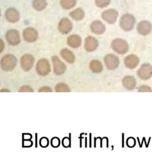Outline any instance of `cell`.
I'll list each match as a JSON object with an SVG mask.
<instances>
[{
  "mask_svg": "<svg viewBox=\"0 0 152 152\" xmlns=\"http://www.w3.org/2000/svg\"><path fill=\"white\" fill-rule=\"evenodd\" d=\"M17 64V58L12 54H6L3 56L0 61V66L5 71H11L16 66Z\"/></svg>",
  "mask_w": 152,
  "mask_h": 152,
  "instance_id": "obj_1",
  "label": "cell"
},
{
  "mask_svg": "<svg viewBox=\"0 0 152 152\" xmlns=\"http://www.w3.org/2000/svg\"><path fill=\"white\" fill-rule=\"evenodd\" d=\"M135 23V17L130 14H124L119 21V25L121 28L125 31H129L134 28Z\"/></svg>",
  "mask_w": 152,
  "mask_h": 152,
  "instance_id": "obj_2",
  "label": "cell"
},
{
  "mask_svg": "<svg viewBox=\"0 0 152 152\" xmlns=\"http://www.w3.org/2000/svg\"><path fill=\"white\" fill-rule=\"evenodd\" d=\"M36 71L40 76L48 75L51 70L49 61L46 58H41L38 60L36 65Z\"/></svg>",
  "mask_w": 152,
  "mask_h": 152,
  "instance_id": "obj_3",
  "label": "cell"
},
{
  "mask_svg": "<svg viewBox=\"0 0 152 152\" xmlns=\"http://www.w3.org/2000/svg\"><path fill=\"white\" fill-rule=\"evenodd\" d=\"M112 49L117 53L123 55L129 50L128 43L124 39L117 38L114 39L111 44Z\"/></svg>",
  "mask_w": 152,
  "mask_h": 152,
  "instance_id": "obj_4",
  "label": "cell"
},
{
  "mask_svg": "<svg viewBox=\"0 0 152 152\" xmlns=\"http://www.w3.org/2000/svg\"><path fill=\"white\" fill-rule=\"evenodd\" d=\"M5 39L7 43L11 46H17L21 42L20 33L15 29L8 30L5 34Z\"/></svg>",
  "mask_w": 152,
  "mask_h": 152,
  "instance_id": "obj_5",
  "label": "cell"
},
{
  "mask_svg": "<svg viewBox=\"0 0 152 152\" xmlns=\"http://www.w3.org/2000/svg\"><path fill=\"white\" fill-rule=\"evenodd\" d=\"M51 59L54 74L58 75L63 74L66 69V66L64 62H63L56 55L52 56Z\"/></svg>",
  "mask_w": 152,
  "mask_h": 152,
  "instance_id": "obj_6",
  "label": "cell"
},
{
  "mask_svg": "<svg viewBox=\"0 0 152 152\" xmlns=\"http://www.w3.org/2000/svg\"><path fill=\"white\" fill-rule=\"evenodd\" d=\"M137 74L140 78L147 80L152 76V65L148 63H144L141 65L137 72Z\"/></svg>",
  "mask_w": 152,
  "mask_h": 152,
  "instance_id": "obj_7",
  "label": "cell"
},
{
  "mask_svg": "<svg viewBox=\"0 0 152 152\" xmlns=\"http://www.w3.org/2000/svg\"><path fill=\"white\" fill-rule=\"evenodd\" d=\"M20 62L22 69L25 71H28L33 66L35 59L32 55L25 53L21 57Z\"/></svg>",
  "mask_w": 152,
  "mask_h": 152,
  "instance_id": "obj_8",
  "label": "cell"
},
{
  "mask_svg": "<svg viewBox=\"0 0 152 152\" xmlns=\"http://www.w3.org/2000/svg\"><path fill=\"white\" fill-rule=\"evenodd\" d=\"M103 60L106 68L109 70L116 69L119 66L120 63L118 57L113 53L106 55Z\"/></svg>",
  "mask_w": 152,
  "mask_h": 152,
  "instance_id": "obj_9",
  "label": "cell"
},
{
  "mask_svg": "<svg viewBox=\"0 0 152 152\" xmlns=\"http://www.w3.org/2000/svg\"><path fill=\"white\" fill-rule=\"evenodd\" d=\"M38 37V32L33 27H27L23 31V37L24 40L27 42H34L37 40Z\"/></svg>",
  "mask_w": 152,
  "mask_h": 152,
  "instance_id": "obj_10",
  "label": "cell"
},
{
  "mask_svg": "<svg viewBox=\"0 0 152 152\" xmlns=\"http://www.w3.org/2000/svg\"><path fill=\"white\" fill-rule=\"evenodd\" d=\"M73 28V24L72 23L71 21L70 20H69L68 18H62L58 26V28L59 31L63 34H68L69 32H70Z\"/></svg>",
  "mask_w": 152,
  "mask_h": 152,
  "instance_id": "obj_11",
  "label": "cell"
},
{
  "mask_svg": "<svg viewBox=\"0 0 152 152\" xmlns=\"http://www.w3.org/2000/svg\"><path fill=\"white\" fill-rule=\"evenodd\" d=\"M118 12L114 9H109L104 11L102 14V18L109 24H113L116 21Z\"/></svg>",
  "mask_w": 152,
  "mask_h": 152,
  "instance_id": "obj_12",
  "label": "cell"
},
{
  "mask_svg": "<svg viewBox=\"0 0 152 152\" xmlns=\"http://www.w3.org/2000/svg\"><path fill=\"white\" fill-rule=\"evenodd\" d=\"M5 16L6 20L11 23H15L18 21L20 18L19 12L14 8H8L5 11Z\"/></svg>",
  "mask_w": 152,
  "mask_h": 152,
  "instance_id": "obj_13",
  "label": "cell"
},
{
  "mask_svg": "<svg viewBox=\"0 0 152 152\" xmlns=\"http://www.w3.org/2000/svg\"><path fill=\"white\" fill-rule=\"evenodd\" d=\"M138 33L142 36H146L150 33L152 30L151 24L146 20L140 21L137 27Z\"/></svg>",
  "mask_w": 152,
  "mask_h": 152,
  "instance_id": "obj_14",
  "label": "cell"
},
{
  "mask_svg": "<svg viewBox=\"0 0 152 152\" xmlns=\"http://www.w3.org/2000/svg\"><path fill=\"white\" fill-rule=\"evenodd\" d=\"M99 45L98 40L93 36H87L84 41V49L86 51L91 52L97 49Z\"/></svg>",
  "mask_w": 152,
  "mask_h": 152,
  "instance_id": "obj_15",
  "label": "cell"
},
{
  "mask_svg": "<svg viewBox=\"0 0 152 152\" xmlns=\"http://www.w3.org/2000/svg\"><path fill=\"white\" fill-rule=\"evenodd\" d=\"M140 62L138 57L134 54H130L124 59L125 66L129 69H134L137 66Z\"/></svg>",
  "mask_w": 152,
  "mask_h": 152,
  "instance_id": "obj_16",
  "label": "cell"
},
{
  "mask_svg": "<svg viewBox=\"0 0 152 152\" xmlns=\"http://www.w3.org/2000/svg\"><path fill=\"white\" fill-rule=\"evenodd\" d=\"M91 32L96 34H102L106 30L105 25L100 20H95L90 25Z\"/></svg>",
  "mask_w": 152,
  "mask_h": 152,
  "instance_id": "obj_17",
  "label": "cell"
},
{
  "mask_svg": "<svg viewBox=\"0 0 152 152\" xmlns=\"http://www.w3.org/2000/svg\"><path fill=\"white\" fill-rule=\"evenodd\" d=\"M122 83L124 87L128 90H133L137 85L135 78L131 75H126L124 77L122 80Z\"/></svg>",
  "mask_w": 152,
  "mask_h": 152,
  "instance_id": "obj_18",
  "label": "cell"
},
{
  "mask_svg": "<svg viewBox=\"0 0 152 152\" xmlns=\"http://www.w3.org/2000/svg\"><path fill=\"white\" fill-rule=\"evenodd\" d=\"M67 45L72 48H77L81 45V38L77 34L70 35L67 39Z\"/></svg>",
  "mask_w": 152,
  "mask_h": 152,
  "instance_id": "obj_19",
  "label": "cell"
},
{
  "mask_svg": "<svg viewBox=\"0 0 152 152\" xmlns=\"http://www.w3.org/2000/svg\"><path fill=\"white\" fill-rule=\"evenodd\" d=\"M60 55L66 62L73 64L75 61V55L73 52L67 48H64L60 51Z\"/></svg>",
  "mask_w": 152,
  "mask_h": 152,
  "instance_id": "obj_20",
  "label": "cell"
},
{
  "mask_svg": "<svg viewBox=\"0 0 152 152\" xmlns=\"http://www.w3.org/2000/svg\"><path fill=\"white\" fill-rule=\"evenodd\" d=\"M90 70L94 73H100L103 71V66L102 62L97 59H94L90 61L89 64Z\"/></svg>",
  "mask_w": 152,
  "mask_h": 152,
  "instance_id": "obj_21",
  "label": "cell"
},
{
  "mask_svg": "<svg viewBox=\"0 0 152 152\" xmlns=\"http://www.w3.org/2000/svg\"><path fill=\"white\" fill-rule=\"evenodd\" d=\"M69 15L73 20L76 21H80L84 17L85 13L83 9L78 8L71 11Z\"/></svg>",
  "mask_w": 152,
  "mask_h": 152,
  "instance_id": "obj_22",
  "label": "cell"
},
{
  "mask_svg": "<svg viewBox=\"0 0 152 152\" xmlns=\"http://www.w3.org/2000/svg\"><path fill=\"white\" fill-rule=\"evenodd\" d=\"M33 8L37 11H42L47 6L46 0H33L32 3Z\"/></svg>",
  "mask_w": 152,
  "mask_h": 152,
  "instance_id": "obj_23",
  "label": "cell"
},
{
  "mask_svg": "<svg viewBox=\"0 0 152 152\" xmlns=\"http://www.w3.org/2000/svg\"><path fill=\"white\" fill-rule=\"evenodd\" d=\"M77 2V0H60V5L64 10H69L73 8Z\"/></svg>",
  "mask_w": 152,
  "mask_h": 152,
  "instance_id": "obj_24",
  "label": "cell"
},
{
  "mask_svg": "<svg viewBox=\"0 0 152 152\" xmlns=\"http://www.w3.org/2000/svg\"><path fill=\"white\" fill-rule=\"evenodd\" d=\"M55 90L56 92H69L70 88L69 86L64 83H59L56 84Z\"/></svg>",
  "mask_w": 152,
  "mask_h": 152,
  "instance_id": "obj_25",
  "label": "cell"
},
{
  "mask_svg": "<svg viewBox=\"0 0 152 152\" xmlns=\"http://www.w3.org/2000/svg\"><path fill=\"white\" fill-rule=\"evenodd\" d=\"M110 2V0H95V3L98 7L104 8L107 7Z\"/></svg>",
  "mask_w": 152,
  "mask_h": 152,
  "instance_id": "obj_26",
  "label": "cell"
},
{
  "mask_svg": "<svg viewBox=\"0 0 152 152\" xmlns=\"http://www.w3.org/2000/svg\"><path fill=\"white\" fill-rule=\"evenodd\" d=\"M33 89L27 85H24L21 86L18 90L20 92H33Z\"/></svg>",
  "mask_w": 152,
  "mask_h": 152,
  "instance_id": "obj_27",
  "label": "cell"
},
{
  "mask_svg": "<svg viewBox=\"0 0 152 152\" xmlns=\"http://www.w3.org/2000/svg\"><path fill=\"white\" fill-rule=\"evenodd\" d=\"M138 91L139 92H152V89L147 85H143L138 88Z\"/></svg>",
  "mask_w": 152,
  "mask_h": 152,
  "instance_id": "obj_28",
  "label": "cell"
},
{
  "mask_svg": "<svg viewBox=\"0 0 152 152\" xmlns=\"http://www.w3.org/2000/svg\"><path fill=\"white\" fill-rule=\"evenodd\" d=\"M51 145L54 147H57L60 144V140L58 137H53L50 141Z\"/></svg>",
  "mask_w": 152,
  "mask_h": 152,
  "instance_id": "obj_29",
  "label": "cell"
},
{
  "mask_svg": "<svg viewBox=\"0 0 152 152\" xmlns=\"http://www.w3.org/2000/svg\"><path fill=\"white\" fill-rule=\"evenodd\" d=\"M40 144L43 147H46L49 144V140L46 137H42L40 140Z\"/></svg>",
  "mask_w": 152,
  "mask_h": 152,
  "instance_id": "obj_30",
  "label": "cell"
},
{
  "mask_svg": "<svg viewBox=\"0 0 152 152\" xmlns=\"http://www.w3.org/2000/svg\"><path fill=\"white\" fill-rule=\"evenodd\" d=\"M38 91L39 92H52V90L50 87L48 86H43L40 87Z\"/></svg>",
  "mask_w": 152,
  "mask_h": 152,
  "instance_id": "obj_31",
  "label": "cell"
},
{
  "mask_svg": "<svg viewBox=\"0 0 152 152\" xmlns=\"http://www.w3.org/2000/svg\"><path fill=\"white\" fill-rule=\"evenodd\" d=\"M135 142L134 139H133V138H129V139L128 140V141H127V144H128V145L129 146H130V147H132V146L134 145Z\"/></svg>",
  "mask_w": 152,
  "mask_h": 152,
  "instance_id": "obj_32",
  "label": "cell"
},
{
  "mask_svg": "<svg viewBox=\"0 0 152 152\" xmlns=\"http://www.w3.org/2000/svg\"><path fill=\"white\" fill-rule=\"evenodd\" d=\"M5 48V43L2 39L0 38V53L4 50Z\"/></svg>",
  "mask_w": 152,
  "mask_h": 152,
  "instance_id": "obj_33",
  "label": "cell"
},
{
  "mask_svg": "<svg viewBox=\"0 0 152 152\" xmlns=\"http://www.w3.org/2000/svg\"><path fill=\"white\" fill-rule=\"evenodd\" d=\"M62 142H63V145L64 146H65V147H68L69 145V140L66 137H65V138L63 139V141Z\"/></svg>",
  "mask_w": 152,
  "mask_h": 152,
  "instance_id": "obj_34",
  "label": "cell"
},
{
  "mask_svg": "<svg viewBox=\"0 0 152 152\" xmlns=\"http://www.w3.org/2000/svg\"><path fill=\"white\" fill-rule=\"evenodd\" d=\"M1 91H6V92H7V91H10V90H8V89L3 88V89L0 90V92H1Z\"/></svg>",
  "mask_w": 152,
  "mask_h": 152,
  "instance_id": "obj_35",
  "label": "cell"
},
{
  "mask_svg": "<svg viewBox=\"0 0 152 152\" xmlns=\"http://www.w3.org/2000/svg\"><path fill=\"white\" fill-rule=\"evenodd\" d=\"M1 10H0V16H1Z\"/></svg>",
  "mask_w": 152,
  "mask_h": 152,
  "instance_id": "obj_36",
  "label": "cell"
}]
</instances>
